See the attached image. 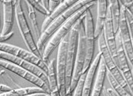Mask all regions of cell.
I'll list each match as a JSON object with an SVG mask.
<instances>
[{"mask_svg": "<svg viewBox=\"0 0 133 96\" xmlns=\"http://www.w3.org/2000/svg\"><path fill=\"white\" fill-rule=\"evenodd\" d=\"M84 27H85V40L86 47V56L85 64L82 70V75L86 73L93 62V57L95 49V27L91 9L87 11L84 14Z\"/></svg>", "mask_w": 133, "mask_h": 96, "instance_id": "ba28073f", "label": "cell"}, {"mask_svg": "<svg viewBox=\"0 0 133 96\" xmlns=\"http://www.w3.org/2000/svg\"><path fill=\"white\" fill-rule=\"evenodd\" d=\"M116 49H117V66L121 71L128 86L130 93L133 95V74L132 71L129 66V61L126 55L119 32L116 34Z\"/></svg>", "mask_w": 133, "mask_h": 96, "instance_id": "30bf717a", "label": "cell"}, {"mask_svg": "<svg viewBox=\"0 0 133 96\" xmlns=\"http://www.w3.org/2000/svg\"><path fill=\"white\" fill-rule=\"evenodd\" d=\"M29 3H31L33 7L35 9V11H38L42 14L46 16V17L50 14L49 11L47 8H46L44 5L42 3L41 0H29Z\"/></svg>", "mask_w": 133, "mask_h": 96, "instance_id": "d4e9b609", "label": "cell"}, {"mask_svg": "<svg viewBox=\"0 0 133 96\" xmlns=\"http://www.w3.org/2000/svg\"><path fill=\"white\" fill-rule=\"evenodd\" d=\"M106 77H107V68H106L104 59L101 55V58L99 65L97 69L95 80V83L92 88L90 96L101 95V93L103 90V86H104Z\"/></svg>", "mask_w": 133, "mask_h": 96, "instance_id": "d6986e66", "label": "cell"}, {"mask_svg": "<svg viewBox=\"0 0 133 96\" xmlns=\"http://www.w3.org/2000/svg\"><path fill=\"white\" fill-rule=\"evenodd\" d=\"M0 65H1V67L3 68L16 74L20 77L26 80L27 81H29V83L34 84L35 86L39 87V88L44 90L47 93L50 94V88L48 84L30 71L22 68L20 66H18L12 62L5 61L4 59H2V58L0 59Z\"/></svg>", "mask_w": 133, "mask_h": 96, "instance_id": "8fae6325", "label": "cell"}, {"mask_svg": "<svg viewBox=\"0 0 133 96\" xmlns=\"http://www.w3.org/2000/svg\"><path fill=\"white\" fill-rule=\"evenodd\" d=\"M92 2L93 1H91V0H79L72 7H70L68 10H66L64 13H63L59 17H58L56 20H54L48 27V28L42 33L40 39L37 42L38 49L42 53V55H43L44 48H45L48 42L49 41L50 38L58 30L59 28L63 24H65L72 15L75 14L79 10L81 9L82 7H84V6L89 4V3Z\"/></svg>", "mask_w": 133, "mask_h": 96, "instance_id": "7a4b0ae2", "label": "cell"}, {"mask_svg": "<svg viewBox=\"0 0 133 96\" xmlns=\"http://www.w3.org/2000/svg\"><path fill=\"white\" fill-rule=\"evenodd\" d=\"M21 3V1H17L15 5V18L18 27L29 51L43 59V55L38 49L37 42L34 39L31 29L28 25Z\"/></svg>", "mask_w": 133, "mask_h": 96, "instance_id": "277c9868", "label": "cell"}, {"mask_svg": "<svg viewBox=\"0 0 133 96\" xmlns=\"http://www.w3.org/2000/svg\"><path fill=\"white\" fill-rule=\"evenodd\" d=\"M103 94H104V96H109L108 94V92H107V89H104L103 90Z\"/></svg>", "mask_w": 133, "mask_h": 96, "instance_id": "e575fe53", "label": "cell"}, {"mask_svg": "<svg viewBox=\"0 0 133 96\" xmlns=\"http://www.w3.org/2000/svg\"><path fill=\"white\" fill-rule=\"evenodd\" d=\"M95 4H97V1H93L89 4L82 7L75 14L72 15L65 24H63L59 28L58 30L53 34V36L50 38L43 53V60L44 62L46 63L54 51L57 46H59L60 43L65 38V36L67 35L71 32V29H72L76 21L85 14L88 10L91 9Z\"/></svg>", "mask_w": 133, "mask_h": 96, "instance_id": "6da1fadb", "label": "cell"}, {"mask_svg": "<svg viewBox=\"0 0 133 96\" xmlns=\"http://www.w3.org/2000/svg\"><path fill=\"white\" fill-rule=\"evenodd\" d=\"M132 74H133V68H132Z\"/></svg>", "mask_w": 133, "mask_h": 96, "instance_id": "d590c367", "label": "cell"}, {"mask_svg": "<svg viewBox=\"0 0 133 96\" xmlns=\"http://www.w3.org/2000/svg\"><path fill=\"white\" fill-rule=\"evenodd\" d=\"M48 86L50 88V96H61L57 83L56 69H55V60L52 59L48 64Z\"/></svg>", "mask_w": 133, "mask_h": 96, "instance_id": "ffe728a7", "label": "cell"}, {"mask_svg": "<svg viewBox=\"0 0 133 96\" xmlns=\"http://www.w3.org/2000/svg\"><path fill=\"white\" fill-rule=\"evenodd\" d=\"M41 2L44 7L48 9V7H49V1L48 0H41Z\"/></svg>", "mask_w": 133, "mask_h": 96, "instance_id": "836d02e7", "label": "cell"}, {"mask_svg": "<svg viewBox=\"0 0 133 96\" xmlns=\"http://www.w3.org/2000/svg\"><path fill=\"white\" fill-rule=\"evenodd\" d=\"M119 2L133 16V0H121Z\"/></svg>", "mask_w": 133, "mask_h": 96, "instance_id": "83f0119b", "label": "cell"}, {"mask_svg": "<svg viewBox=\"0 0 133 96\" xmlns=\"http://www.w3.org/2000/svg\"><path fill=\"white\" fill-rule=\"evenodd\" d=\"M101 58V53H98L95 57L91 66L86 73L84 85L82 87L81 96H90L92 90V85H93V80L95 76L96 72L97 71L100 61Z\"/></svg>", "mask_w": 133, "mask_h": 96, "instance_id": "2e32d148", "label": "cell"}, {"mask_svg": "<svg viewBox=\"0 0 133 96\" xmlns=\"http://www.w3.org/2000/svg\"><path fill=\"white\" fill-rule=\"evenodd\" d=\"M43 92H46L44 90L37 86L24 87V88L12 90L10 92H5V93H0V96H26L34 93H43Z\"/></svg>", "mask_w": 133, "mask_h": 96, "instance_id": "603a6c76", "label": "cell"}, {"mask_svg": "<svg viewBox=\"0 0 133 96\" xmlns=\"http://www.w3.org/2000/svg\"><path fill=\"white\" fill-rule=\"evenodd\" d=\"M86 73H84L83 75H82L81 77H80V80L78 81V83L77 86H76V88H75V91H74L73 95L72 96L82 95V87L83 85H84V83L85 79V76H86Z\"/></svg>", "mask_w": 133, "mask_h": 96, "instance_id": "484cf974", "label": "cell"}, {"mask_svg": "<svg viewBox=\"0 0 133 96\" xmlns=\"http://www.w3.org/2000/svg\"><path fill=\"white\" fill-rule=\"evenodd\" d=\"M77 2L78 1L76 0H63L61 4L49 16L44 19L41 26V33H43L54 20L59 17L63 13H64L66 10H68Z\"/></svg>", "mask_w": 133, "mask_h": 96, "instance_id": "ac0fdd59", "label": "cell"}, {"mask_svg": "<svg viewBox=\"0 0 133 96\" xmlns=\"http://www.w3.org/2000/svg\"><path fill=\"white\" fill-rule=\"evenodd\" d=\"M123 47L127 57L129 63L133 68V46L130 38V31L126 17V8L121 4V16H120L119 29Z\"/></svg>", "mask_w": 133, "mask_h": 96, "instance_id": "7c38bea8", "label": "cell"}, {"mask_svg": "<svg viewBox=\"0 0 133 96\" xmlns=\"http://www.w3.org/2000/svg\"><path fill=\"white\" fill-rule=\"evenodd\" d=\"M107 90L109 96H119V95L117 94V92H116L112 88H108V89H107Z\"/></svg>", "mask_w": 133, "mask_h": 96, "instance_id": "1f68e13d", "label": "cell"}, {"mask_svg": "<svg viewBox=\"0 0 133 96\" xmlns=\"http://www.w3.org/2000/svg\"><path fill=\"white\" fill-rule=\"evenodd\" d=\"M126 17L127 20L128 25H129V31H130V38H131L132 43L133 46V16H132L131 14L126 9Z\"/></svg>", "mask_w": 133, "mask_h": 96, "instance_id": "4316f807", "label": "cell"}, {"mask_svg": "<svg viewBox=\"0 0 133 96\" xmlns=\"http://www.w3.org/2000/svg\"><path fill=\"white\" fill-rule=\"evenodd\" d=\"M25 3H26L28 16H29V21L31 23V27L32 33H33L35 42H37L40 39L42 33L41 31L39 30L37 20L36 12H35L36 11L35 10V9L33 8V6L31 5L29 1H25Z\"/></svg>", "mask_w": 133, "mask_h": 96, "instance_id": "44dd1931", "label": "cell"}, {"mask_svg": "<svg viewBox=\"0 0 133 96\" xmlns=\"http://www.w3.org/2000/svg\"><path fill=\"white\" fill-rule=\"evenodd\" d=\"M13 34L14 32L11 31V33L5 34V35H0V42H1V43H5V42L9 40L13 36Z\"/></svg>", "mask_w": 133, "mask_h": 96, "instance_id": "f546056e", "label": "cell"}, {"mask_svg": "<svg viewBox=\"0 0 133 96\" xmlns=\"http://www.w3.org/2000/svg\"><path fill=\"white\" fill-rule=\"evenodd\" d=\"M84 18V15L82 16L77 21L72 29H71L69 38L67 53H66V96H69L71 81H72V73L75 68L76 61V52H77L78 40V33L80 24Z\"/></svg>", "mask_w": 133, "mask_h": 96, "instance_id": "3957f363", "label": "cell"}, {"mask_svg": "<svg viewBox=\"0 0 133 96\" xmlns=\"http://www.w3.org/2000/svg\"><path fill=\"white\" fill-rule=\"evenodd\" d=\"M98 49H99V53H101L102 57L104 59L107 71L110 73V74L116 79V81L125 90L130 93L129 86H128L121 71L119 70V68L117 67V65L116 64V62L114 61L110 52L109 49H108V46H107V42H106L103 31L98 38Z\"/></svg>", "mask_w": 133, "mask_h": 96, "instance_id": "8992f818", "label": "cell"}, {"mask_svg": "<svg viewBox=\"0 0 133 96\" xmlns=\"http://www.w3.org/2000/svg\"><path fill=\"white\" fill-rule=\"evenodd\" d=\"M84 20L80 24L78 33V40L77 52H76V61L75 68L72 73V81L70 88L69 96L71 95L75 91L79 80L82 75V70L85 64V56H86V47L85 40V27Z\"/></svg>", "mask_w": 133, "mask_h": 96, "instance_id": "5b68a950", "label": "cell"}, {"mask_svg": "<svg viewBox=\"0 0 133 96\" xmlns=\"http://www.w3.org/2000/svg\"><path fill=\"white\" fill-rule=\"evenodd\" d=\"M12 88H11L9 86L5 85V84H0V91H1V93H5V92H9L10 91H11Z\"/></svg>", "mask_w": 133, "mask_h": 96, "instance_id": "4dcf8cb0", "label": "cell"}, {"mask_svg": "<svg viewBox=\"0 0 133 96\" xmlns=\"http://www.w3.org/2000/svg\"><path fill=\"white\" fill-rule=\"evenodd\" d=\"M0 51L31 62L41 68L44 72L46 73H48V64L44 62L42 58L35 55L30 51L25 50L21 47L5 43H0Z\"/></svg>", "mask_w": 133, "mask_h": 96, "instance_id": "9c48e42d", "label": "cell"}, {"mask_svg": "<svg viewBox=\"0 0 133 96\" xmlns=\"http://www.w3.org/2000/svg\"><path fill=\"white\" fill-rule=\"evenodd\" d=\"M107 79H108V81H109L110 84L112 88L117 92V94L119 95V96H133V95L130 92H127V90H125L117 81H116V79L113 77L112 75L110 74V73L109 71H108L107 70Z\"/></svg>", "mask_w": 133, "mask_h": 96, "instance_id": "cb8c5ba5", "label": "cell"}, {"mask_svg": "<svg viewBox=\"0 0 133 96\" xmlns=\"http://www.w3.org/2000/svg\"><path fill=\"white\" fill-rule=\"evenodd\" d=\"M0 58L12 62V63L20 66L22 68L30 71L32 73H33L39 78H40L41 79H42L44 83H46L48 85V75H47L46 73L44 72L41 68H39L37 65L31 63L30 62H28L27 61H25L24 59L18 58L15 56L9 54V53H5V52L2 51H0Z\"/></svg>", "mask_w": 133, "mask_h": 96, "instance_id": "4fadbf2b", "label": "cell"}, {"mask_svg": "<svg viewBox=\"0 0 133 96\" xmlns=\"http://www.w3.org/2000/svg\"><path fill=\"white\" fill-rule=\"evenodd\" d=\"M97 17L95 27V38H98L104 29L106 19H107V10L108 7V1L107 0H98L97 1Z\"/></svg>", "mask_w": 133, "mask_h": 96, "instance_id": "e0dca14e", "label": "cell"}, {"mask_svg": "<svg viewBox=\"0 0 133 96\" xmlns=\"http://www.w3.org/2000/svg\"><path fill=\"white\" fill-rule=\"evenodd\" d=\"M26 96H50L49 93H46V92H43V93H34V94L29 95Z\"/></svg>", "mask_w": 133, "mask_h": 96, "instance_id": "d6a6232c", "label": "cell"}, {"mask_svg": "<svg viewBox=\"0 0 133 96\" xmlns=\"http://www.w3.org/2000/svg\"><path fill=\"white\" fill-rule=\"evenodd\" d=\"M63 0H50L49 7H48V11H49L50 13H52L61 4Z\"/></svg>", "mask_w": 133, "mask_h": 96, "instance_id": "f1b7e54d", "label": "cell"}, {"mask_svg": "<svg viewBox=\"0 0 133 96\" xmlns=\"http://www.w3.org/2000/svg\"><path fill=\"white\" fill-rule=\"evenodd\" d=\"M107 46L109 49L110 52L113 57L114 60L117 65V49H116V34H115L114 30L113 25H112V16H111L110 8L108 5L107 10V19H106L105 24H104V29H103ZM118 67V66H117Z\"/></svg>", "mask_w": 133, "mask_h": 96, "instance_id": "5bb4252c", "label": "cell"}, {"mask_svg": "<svg viewBox=\"0 0 133 96\" xmlns=\"http://www.w3.org/2000/svg\"><path fill=\"white\" fill-rule=\"evenodd\" d=\"M69 34L65 36L58 46L56 61V75L57 83L61 96H66V53L68 47Z\"/></svg>", "mask_w": 133, "mask_h": 96, "instance_id": "52a82bcc", "label": "cell"}, {"mask_svg": "<svg viewBox=\"0 0 133 96\" xmlns=\"http://www.w3.org/2000/svg\"><path fill=\"white\" fill-rule=\"evenodd\" d=\"M17 0H3L1 3L3 9V25L1 35H5L11 33L13 24L14 16H15V5Z\"/></svg>", "mask_w": 133, "mask_h": 96, "instance_id": "9a60e30c", "label": "cell"}, {"mask_svg": "<svg viewBox=\"0 0 133 96\" xmlns=\"http://www.w3.org/2000/svg\"><path fill=\"white\" fill-rule=\"evenodd\" d=\"M108 5L110 8L112 25L115 34H117L119 29L120 16H121V3L118 0H110Z\"/></svg>", "mask_w": 133, "mask_h": 96, "instance_id": "7402d4cb", "label": "cell"}]
</instances>
